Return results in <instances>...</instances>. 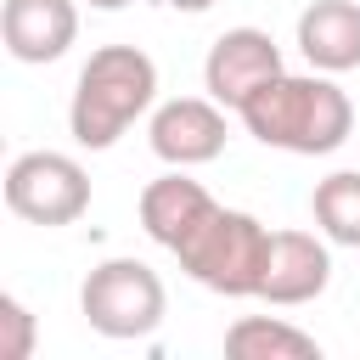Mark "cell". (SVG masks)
<instances>
[{"mask_svg": "<svg viewBox=\"0 0 360 360\" xmlns=\"http://www.w3.org/2000/svg\"><path fill=\"white\" fill-rule=\"evenodd\" d=\"M236 118L248 124L253 141H264L276 152L326 158L349 141L354 101H349V90L332 84V73H276L236 107Z\"/></svg>", "mask_w": 360, "mask_h": 360, "instance_id": "cell-1", "label": "cell"}, {"mask_svg": "<svg viewBox=\"0 0 360 360\" xmlns=\"http://www.w3.org/2000/svg\"><path fill=\"white\" fill-rule=\"evenodd\" d=\"M152 101H158V62L141 45H101L79 68L68 129L84 152H107Z\"/></svg>", "mask_w": 360, "mask_h": 360, "instance_id": "cell-2", "label": "cell"}, {"mask_svg": "<svg viewBox=\"0 0 360 360\" xmlns=\"http://www.w3.org/2000/svg\"><path fill=\"white\" fill-rule=\"evenodd\" d=\"M270 225L264 219H253V214H242V208H214L208 214V225L174 253L180 259V270L197 281V287H208V292H219V298H259V287H264V264H270Z\"/></svg>", "mask_w": 360, "mask_h": 360, "instance_id": "cell-3", "label": "cell"}, {"mask_svg": "<svg viewBox=\"0 0 360 360\" xmlns=\"http://www.w3.org/2000/svg\"><path fill=\"white\" fill-rule=\"evenodd\" d=\"M79 309L84 321L101 332V338H152L163 326V309H169V292L158 281L152 264L141 259H101L84 287H79Z\"/></svg>", "mask_w": 360, "mask_h": 360, "instance_id": "cell-4", "label": "cell"}, {"mask_svg": "<svg viewBox=\"0 0 360 360\" xmlns=\"http://www.w3.org/2000/svg\"><path fill=\"white\" fill-rule=\"evenodd\" d=\"M6 208L28 225H73L90 208V174L68 152H22L6 169Z\"/></svg>", "mask_w": 360, "mask_h": 360, "instance_id": "cell-5", "label": "cell"}, {"mask_svg": "<svg viewBox=\"0 0 360 360\" xmlns=\"http://www.w3.org/2000/svg\"><path fill=\"white\" fill-rule=\"evenodd\" d=\"M276 73H287V68H281V45L264 28H225L208 45V62H202V84L219 107H242Z\"/></svg>", "mask_w": 360, "mask_h": 360, "instance_id": "cell-6", "label": "cell"}, {"mask_svg": "<svg viewBox=\"0 0 360 360\" xmlns=\"http://www.w3.org/2000/svg\"><path fill=\"white\" fill-rule=\"evenodd\" d=\"M146 135H152V152L163 163L197 169V163H214L225 152V135L231 129H225V107L214 96H174V101H163L152 112Z\"/></svg>", "mask_w": 360, "mask_h": 360, "instance_id": "cell-7", "label": "cell"}, {"mask_svg": "<svg viewBox=\"0 0 360 360\" xmlns=\"http://www.w3.org/2000/svg\"><path fill=\"white\" fill-rule=\"evenodd\" d=\"M214 208H219V202L208 197V186L191 180L186 169H174V174H158V180L141 191V231H146L158 248L180 253V248L208 225Z\"/></svg>", "mask_w": 360, "mask_h": 360, "instance_id": "cell-8", "label": "cell"}, {"mask_svg": "<svg viewBox=\"0 0 360 360\" xmlns=\"http://www.w3.org/2000/svg\"><path fill=\"white\" fill-rule=\"evenodd\" d=\"M0 34H6V51L17 62L45 68V62L68 56V45L79 39V6L73 0H6Z\"/></svg>", "mask_w": 360, "mask_h": 360, "instance_id": "cell-9", "label": "cell"}, {"mask_svg": "<svg viewBox=\"0 0 360 360\" xmlns=\"http://www.w3.org/2000/svg\"><path fill=\"white\" fill-rule=\"evenodd\" d=\"M326 281H332V253L321 236H309V231L270 236V264H264V287H259L264 304H281V309L309 304L326 292Z\"/></svg>", "mask_w": 360, "mask_h": 360, "instance_id": "cell-10", "label": "cell"}, {"mask_svg": "<svg viewBox=\"0 0 360 360\" xmlns=\"http://www.w3.org/2000/svg\"><path fill=\"white\" fill-rule=\"evenodd\" d=\"M298 51L315 73L360 68V6L354 0H309L298 17Z\"/></svg>", "mask_w": 360, "mask_h": 360, "instance_id": "cell-11", "label": "cell"}, {"mask_svg": "<svg viewBox=\"0 0 360 360\" xmlns=\"http://www.w3.org/2000/svg\"><path fill=\"white\" fill-rule=\"evenodd\" d=\"M225 354L231 360H321V343L287 321H270V315H242L231 332H225Z\"/></svg>", "mask_w": 360, "mask_h": 360, "instance_id": "cell-12", "label": "cell"}, {"mask_svg": "<svg viewBox=\"0 0 360 360\" xmlns=\"http://www.w3.org/2000/svg\"><path fill=\"white\" fill-rule=\"evenodd\" d=\"M309 208H315V225H321L326 242H338V248H360V169H338V174H326V180L315 186Z\"/></svg>", "mask_w": 360, "mask_h": 360, "instance_id": "cell-13", "label": "cell"}, {"mask_svg": "<svg viewBox=\"0 0 360 360\" xmlns=\"http://www.w3.org/2000/svg\"><path fill=\"white\" fill-rule=\"evenodd\" d=\"M34 354V315L22 298H0V360H28Z\"/></svg>", "mask_w": 360, "mask_h": 360, "instance_id": "cell-14", "label": "cell"}, {"mask_svg": "<svg viewBox=\"0 0 360 360\" xmlns=\"http://www.w3.org/2000/svg\"><path fill=\"white\" fill-rule=\"evenodd\" d=\"M169 6H174V11H208L214 0H169Z\"/></svg>", "mask_w": 360, "mask_h": 360, "instance_id": "cell-15", "label": "cell"}, {"mask_svg": "<svg viewBox=\"0 0 360 360\" xmlns=\"http://www.w3.org/2000/svg\"><path fill=\"white\" fill-rule=\"evenodd\" d=\"M96 11H118V6H129V0H90Z\"/></svg>", "mask_w": 360, "mask_h": 360, "instance_id": "cell-16", "label": "cell"}]
</instances>
